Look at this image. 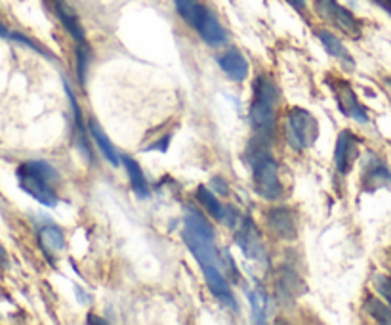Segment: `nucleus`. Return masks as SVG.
Here are the masks:
<instances>
[{
    "instance_id": "nucleus-33",
    "label": "nucleus",
    "mask_w": 391,
    "mask_h": 325,
    "mask_svg": "<svg viewBox=\"0 0 391 325\" xmlns=\"http://www.w3.org/2000/svg\"><path fill=\"white\" fill-rule=\"evenodd\" d=\"M0 258H2V260L6 258V251H4V247H2V245H0Z\"/></svg>"
},
{
    "instance_id": "nucleus-3",
    "label": "nucleus",
    "mask_w": 391,
    "mask_h": 325,
    "mask_svg": "<svg viewBox=\"0 0 391 325\" xmlns=\"http://www.w3.org/2000/svg\"><path fill=\"white\" fill-rule=\"evenodd\" d=\"M279 90L268 75H260L254 81V98L250 106V124L256 136L271 138L275 128V106Z\"/></svg>"
},
{
    "instance_id": "nucleus-21",
    "label": "nucleus",
    "mask_w": 391,
    "mask_h": 325,
    "mask_svg": "<svg viewBox=\"0 0 391 325\" xmlns=\"http://www.w3.org/2000/svg\"><path fill=\"white\" fill-rule=\"evenodd\" d=\"M39 241L40 247L44 249L48 255L62 253L63 249H65V235H63L62 230L54 224H48L44 226V228H40Z\"/></svg>"
},
{
    "instance_id": "nucleus-19",
    "label": "nucleus",
    "mask_w": 391,
    "mask_h": 325,
    "mask_svg": "<svg viewBox=\"0 0 391 325\" xmlns=\"http://www.w3.org/2000/svg\"><path fill=\"white\" fill-rule=\"evenodd\" d=\"M174 6H176V12L180 14V17H182L189 27H193V29L199 27L202 17H205V14L208 12L199 0H174Z\"/></svg>"
},
{
    "instance_id": "nucleus-28",
    "label": "nucleus",
    "mask_w": 391,
    "mask_h": 325,
    "mask_svg": "<svg viewBox=\"0 0 391 325\" xmlns=\"http://www.w3.org/2000/svg\"><path fill=\"white\" fill-rule=\"evenodd\" d=\"M10 39L12 40H17V42H21V44H25V47H29L31 50H35V52H39V54L46 56V58H52L50 56V52L48 50H44L42 47H39L35 40H31L29 37H25V35H21V33H10Z\"/></svg>"
},
{
    "instance_id": "nucleus-32",
    "label": "nucleus",
    "mask_w": 391,
    "mask_h": 325,
    "mask_svg": "<svg viewBox=\"0 0 391 325\" xmlns=\"http://www.w3.org/2000/svg\"><path fill=\"white\" fill-rule=\"evenodd\" d=\"M88 324H107V319H98V317L88 316Z\"/></svg>"
},
{
    "instance_id": "nucleus-13",
    "label": "nucleus",
    "mask_w": 391,
    "mask_h": 325,
    "mask_svg": "<svg viewBox=\"0 0 391 325\" xmlns=\"http://www.w3.org/2000/svg\"><path fill=\"white\" fill-rule=\"evenodd\" d=\"M315 37L321 40L322 48L329 52V56L336 58L338 62L342 63L344 67H347V69H353V67H355V62H353L351 54L345 50L344 42L338 39L334 33L327 31V29H317V31H315Z\"/></svg>"
},
{
    "instance_id": "nucleus-17",
    "label": "nucleus",
    "mask_w": 391,
    "mask_h": 325,
    "mask_svg": "<svg viewBox=\"0 0 391 325\" xmlns=\"http://www.w3.org/2000/svg\"><path fill=\"white\" fill-rule=\"evenodd\" d=\"M123 165L126 172H128V178H130V186L134 190V194L138 195L139 199H146L149 197V182H147L146 174L141 171V167H139L138 162L134 161L132 157L128 155H124L123 157Z\"/></svg>"
},
{
    "instance_id": "nucleus-12",
    "label": "nucleus",
    "mask_w": 391,
    "mask_h": 325,
    "mask_svg": "<svg viewBox=\"0 0 391 325\" xmlns=\"http://www.w3.org/2000/svg\"><path fill=\"white\" fill-rule=\"evenodd\" d=\"M218 65H220V69L231 78V81H245L248 77V71H250V65H248V60H246L245 56L241 54L238 50L235 48H231L227 50L225 54H222L218 58Z\"/></svg>"
},
{
    "instance_id": "nucleus-29",
    "label": "nucleus",
    "mask_w": 391,
    "mask_h": 325,
    "mask_svg": "<svg viewBox=\"0 0 391 325\" xmlns=\"http://www.w3.org/2000/svg\"><path fill=\"white\" fill-rule=\"evenodd\" d=\"M212 190H214L218 195H229V186H227L220 176L212 178Z\"/></svg>"
},
{
    "instance_id": "nucleus-5",
    "label": "nucleus",
    "mask_w": 391,
    "mask_h": 325,
    "mask_svg": "<svg viewBox=\"0 0 391 325\" xmlns=\"http://www.w3.org/2000/svg\"><path fill=\"white\" fill-rule=\"evenodd\" d=\"M254 169V190L266 201H279L283 197V184L279 178V165L269 153L258 155L250 161Z\"/></svg>"
},
{
    "instance_id": "nucleus-35",
    "label": "nucleus",
    "mask_w": 391,
    "mask_h": 325,
    "mask_svg": "<svg viewBox=\"0 0 391 325\" xmlns=\"http://www.w3.org/2000/svg\"><path fill=\"white\" fill-rule=\"evenodd\" d=\"M54 2L55 4H60V2H63V0H54Z\"/></svg>"
},
{
    "instance_id": "nucleus-31",
    "label": "nucleus",
    "mask_w": 391,
    "mask_h": 325,
    "mask_svg": "<svg viewBox=\"0 0 391 325\" xmlns=\"http://www.w3.org/2000/svg\"><path fill=\"white\" fill-rule=\"evenodd\" d=\"M168 142L170 138H162L161 142H157L153 146H149V149H159V151H166L168 149Z\"/></svg>"
},
{
    "instance_id": "nucleus-10",
    "label": "nucleus",
    "mask_w": 391,
    "mask_h": 325,
    "mask_svg": "<svg viewBox=\"0 0 391 325\" xmlns=\"http://www.w3.org/2000/svg\"><path fill=\"white\" fill-rule=\"evenodd\" d=\"M334 94H336L338 106H340V109L344 111L345 115L360 124L368 123L367 109L360 106L359 98L355 96L351 86L347 85V83H336V86H334Z\"/></svg>"
},
{
    "instance_id": "nucleus-11",
    "label": "nucleus",
    "mask_w": 391,
    "mask_h": 325,
    "mask_svg": "<svg viewBox=\"0 0 391 325\" xmlns=\"http://www.w3.org/2000/svg\"><path fill=\"white\" fill-rule=\"evenodd\" d=\"M357 159V140L349 131H344L338 136L334 147V165L340 174H347L351 171L353 161Z\"/></svg>"
},
{
    "instance_id": "nucleus-26",
    "label": "nucleus",
    "mask_w": 391,
    "mask_h": 325,
    "mask_svg": "<svg viewBox=\"0 0 391 325\" xmlns=\"http://www.w3.org/2000/svg\"><path fill=\"white\" fill-rule=\"evenodd\" d=\"M77 75L78 83L86 85V73H88V65H90V48L86 42H80L77 47Z\"/></svg>"
},
{
    "instance_id": "nucleus-4",
    "label": "nucleus",
    "mask_w": 391,
    "mask_h": 325,
    "mask_svg": "<svg viewBox=\"0 0 391 325\" xmlns=\"http://www.w3.org/2000/svg\"><path fill=\"white\" fill-rule=\"evenodd\" d=\"M284 136L296 151H306L313 147L319 138V123L307 109L290 108L286 111Z\"/></svg>"
},
{
    "instance_id": "nucleus-24",
    "label": "nucleus",
    "mask_w": 391,
    "mask_h": 325,
    "mask_svg": "<svg viewBox=\"0 0 391 325\" xmlns=\"http://www.w3.org/2000/svg\"><path fill=\"white\" fill-rule=\"evenodd\" d=\"M363 308L367 312L368 316L372 317L374 322L380 324L391 325V304L390 302H383L376 297H367V301L363 304Z\"/></svg>"
},
{
    "instance_id": "nucleus-9",
    "label": "nucleus",
    "mask_w": 391,
    "mask_h": 325,
    "mask_svg": "<svg viewBox=\"0 0 391 325\" xmlns=\"http://www.w3.org/2000/svg\"><path fill=\"white\" fill-rule=\"evenodd\" d=\"M200 270H202V276L207 279V285L208 289L212 291L218 301L222 302L223 306H227L231 310H237L238 304L235 301V294L231 293V287L227 283V279L225 276L222 274L220 270V262H212V264H205V266H200Z\"/></svg>"
},
{
    "instance_id": "nucleus-2",
    "label": "nucleus",
    "mask_w": 391,
    "mask_h": 325,
    "mask_svg": "<svg viewBox=\"0 0 391 325\" xmlns=\"http://www.w3.org/2000/svg\"><path fill=\"white\" fill-rule=\"evenodd\" d=\"M182 238H184L187 249L195 256V260L199 262V266L220 262V256H218L214 245V228L210 226V222L200 215L199 210H187Z\"/></svg>"
},
{
    "instance_id": "nucleus-20",
    "label": "nucleus",
    "mask_w": 391,
    "mask_h": 325,
    "mask_svg": "<svg viewBox=\"0 0 391 325\" xmlns=\"http://www.w3.org/2000/svg\"><path fill=\"white\" fill-rule=\"evenodd\" d=\"M55 14L60 17V22L63 24V27L67 29V33H69L73 39L77 40L78 44H80V42H86V35H85V29H82V25L78 22V17L75 16V12L65 6V2L55 4Z\"/></svg>"
},
{
    "instance_id": "nucleus-18",
    "label": "nucleus",
    "mask_w": 391,
    "mask_h": 325,
    "mask_svg": "<svg viewBox=\"0 0 391 325\" xmlns=\"http://www.w3.org/2000/svg\"><path fill=\"white\" fill-rule=\"evenodd\" d=\"M88 131H90V134H92V138L96 140V144H98V147H100V151L103 153V157H105V159H107L113 167H119L121 161H123V157L119 155L115 144L107 138V134L101 131L100 124L96 123V121H90V123H88Z\"/></svg>"
},
{
    "instance_id": "nucleus-34",
    "label": "nucleus",
    "mask_w": 391,
    "mask_h": 325,
    "mask_svg": "<svg viewBox=\"0 0 391 325\" xmlns=\"http://www.w3.org/2000/svg\"><path fill=\"white\" fill-rule=\"evenodd\" d=\"M385 85H388L391 88V78H385Z\"/></svg>"
},
{
    "instance_id": "nucleus-7",
    "label": "nucleus",
    "mask_w": 391,
    "mask_h": 325,
    "mask_svg": "<svg viewBox=\"0 0 391 325\" xmlns=\"http://www.w3.org/2000/svg\"><path fill=\"white\" fill-rule=\"evenodd\" d=\"M237 245L245 253L246 258L256 260V262H268V251L261 241L260 233L256 230V226L250 218H245L237 232Z\"/></svg>"
},
{
    "instance_id": "nucleus-1",
    "label": "nucleus",
    "mask_w": 391,
    "mask_h": 325,
    "mask_svg": "<svg viewBox=\"0 0 391 325\" xmlns=\"http://www.w3.org/2000/svg\"><path fill=\"white\" fill-rule=\"evenodd\" d=\"M17 184L29 194L33 199H37L44 207H55L58 195L54 192V184L60 178V174L54 167L46 161H25L17 167L16 171Z\"/></svg>"
},
{
    "instance_id": "nucleus-22",
    "label": "nucleus",
    "mask_w": 391,
    "mask_h": 325,
    "mask_svg": "<svg viewBox=\"0 0 391 325\" xmlns=\"http://www.w3.org/2000/svg\"><path fill=\"white\" fill-rule=\"evenodd\" d=\"M195 194H197V199H199L200 205L207 209V212L210 217L214 218V220H218V222H223V220H225L227 209H225L222 203H220V199L216 197L214 190H208L207 186H199Z\"/></svg>"
},
{
    "instance_id": "nucleus-6",
    "label": "nucleus",
    "mask_w": 391,
    "mask_h": 325,
    "mask_svg": "<svg viewBox=\"0 0 391 325\" xmlns=\"http://www.w3.org/2000/svg\"><path fill=\"white\" fill-rule=\"evenodd\" d=\"M315 12H317V16L329 22L330 25H334L345 35H349L353 39L360 37V22L355 17L351 10L342 6L338 0H315Z\"/></svg>"
},
{
    "instance_id": "nucleus-14",
    "label": "nucleus",
    "mask_w": 391,
    "mask_h": 325,
    "mask_svg": "<svg viewBox=\"0 0 391 325\" xmlns=\"http://www.w3.org/2000/svg\"><path fill=\"white\" fill-rule=\"evenodd\" d=\"M195 31L199 33L200 39L205 40L208 47H222V44H225V40H227V33H225L222 24L218 22V17L212 12L205 14L202 22H200L199 27Z\"/></svg>"
},
{
    "instance_id": "nucleus-8",
    "label": "nucleus",
    "mask_w": 391,
    "mask_h": 325,
    "mask_svg": "<svg viewBox=\"0 0 391 325\" xmlns=\"http://www.w3.org/2000/svg\"><path fill=\"white\" fill-rule=\"evenodd\" d=\"M263 222L269 228V232L275 233L279 240L294 241L298 235L296 218L288 207H271V209H268Z\"/></svg>"
},
{
    "instance_id": "nucleus-30",
    "label": "nucleus",
    "mask_w": 391,
    "mask_h": 325,
    "mask_svg": "<svg viewBox=\"0 0 391 325\" xmlns=\"http://www.w3.org/2000/svg\"><path fill=\"white\" fill-rule=\"evenodd\" d=\"M292 8L298 10V12H306V0H286Z\"/></svg>"
},
{
    "instance_id": "nucleus-23",
    "label": "nucleus",
    "mask_w": 391,
    "mask_h": 325,
    "mask_svg": "<svg viewBox=\"0 0 391 325\" xmlns=\"http://www.w3.org/2000/svg\"><path fill=\"white\" fill-rule=\"evenodd\" d=\"M65 92L69 96V101H71V109H73V123H75V131H77V142L80 149L85 151L90 159H92V153H90V149H88V132H86V126H85V121H82V113H80V108H78V101L75 98V94L71 90V86L65 83Z\"/></svg>"
},
{
    "instance_id": "nucleus-15",
    "label": "nucleus",
    "mask_w": 391,
    "mask_h": 325,
    "mask_svg": "<svg viewBox=\"0 0 391 325\" xmlns=\"http://www.w3.org/2000/svg\"><path fill=\"white\" fill-rule=\"evenodd\" d=\"M363 184L367 192H376L380 188H391V172L382 161H372L367 165L363 174Z\"/></svg>"
},
{
    "instance_id": "nucleus-16",
    "label": "nucleus",
    "mask_w": 391,
    "mask_h": 325,
    "mask_svg": "<svg viewBox=\"0 0 391 325\" xmlns=\"http://www.w3.org/2000/svg\"><path fill=\"white\" fill-rule=\"evenodd\" d=\"M304 291V281L292 268H281V274L277 278V293L286 301H294Z\"/></svg>"
},
{
    "instance_id": "nucleus-27",
    "label": "nucleus",
    "mask_w": 391,
    "mask_h": 325,
    "mask_svg": "<svg viewBox=\"0 0 391 325\" xmlns=\"http://www.w3.org/2000/svg\"><path fill=\"white\" fill-rule=\"evenodd\" d=\"M374 289L380 293L383 301H388L391 304V276H376Z\"/></svg>"
},
{
    "instance_id": "nucleus-25",
    "label": "nucleus",
    "mask_w": 391,
    "mask_h": 325,
    "mask_svg": "<svg viewBox=\"0 0 391 325\" xmlns=\"http://www.w3.org/2000/svg\"><path fill=\"white\" fill-rule=\"evenodd\" d=\"M248 302H250V308H252L254 324H266V322H268V306H269L268 294L263 293L261 289L248 291Z\"/></svg>"
}]
</instances>
